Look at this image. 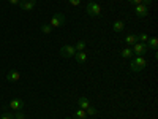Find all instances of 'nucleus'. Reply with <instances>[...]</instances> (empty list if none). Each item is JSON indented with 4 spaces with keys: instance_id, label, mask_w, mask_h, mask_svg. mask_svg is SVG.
Returning <instances> with one entry per match:
<instances>
[{
    "instance_id": "7",
    "label": "nucleus",
    "mask_w": 158,
    "mask_h": 119,
    "mask_svg": "<svg viewBox=\"0 0 158 119\" xmlns=\"http://www.w3.org/2000/svg\"><path fill=\"white\" fill-rule=\"evenodd\" d=\"M35 3H36V0H21L19 7H21V10H24V11H32V10L35 8Z\"/></svg>"
},
{
    "instance_id": "9",
    "label": "nucleus",
    "mask_w": 158,
    "mask_h": 119,
    "mask_svg": "<svg viewBox=\"0 0 158 119\" xmlns=\"http://www.w3.org/2000/svg\"><path fill=\"white\" fill-rule=\"evenodd\" d=\"M10 108L15 110V111H21V110L24 108V102H22L21 99H13V100L10 102Z\"/></svg>"
},
{
    "instance_id": "4",
    "label": "nucleus",
    "mask_w": 158,
    "mask_h": 119,
    "mask_svg": "<svg viewBox=\"0 0 158 119\" xmlns=\"http://www.w3.org/2000/svg\"><path fill=\"white\" fill-rule=\"evenodd\" d=\"M131 51H133V54H136V56H144L149 51V48H147L146 43L138 42V43H135L133 46H131Z\"/></svg>"
},
{
    "instance_id": "1",
    "label": "nucleus",
    "mask_w": 158,
    "mask_h": 119,
    "mask_svg": "<svg viewBox=\"0 0 158 119\" xmlns=\"http://www.w3.org/2000/svg\"><path fill=\"white\" fill-rule=\"evenodd\" d=\"M146 67H147V59L144 56H136L133 60L130 62V68H131V72H135V73L142 72Z\"/></svg>"
},
{
    "instance_id": "2",
    "label": "nucleus",
    "mask_w": 158,
    "mask_h": 119,
    "mask_svg": "<svg viewBox=\"0 0 158 119\" xmlns=\"http://www.w3.org/2000/svg\"><path fill=\"white\" fill-rule=\"evenodd\" d=\"M65 21H67V19H65L63 13H56V15L51 18L49 25H51L52 29H54V27H62V25H65Z\"/></svg>"
},
{
    "instance_id": "23",
    "label": "nucleus",
    "mask_w": 158,
    "mask_h": 119,
    "mask_svg": "<svg viewBox=\"0 0 158 119\" xmlns=\"http://www.w3.org/2000/svg\"><path fill=\"white\" fill-rule=\"evenodd\" d=\"M70 2V5H73V7H79L81 5V0H68Z\"/></svg>"
},
{
    "instance_id": "18",
    "label": "nucleus",
    "mask_w": 158,
    "mask_h": 119,
    "mask_svg": "<svg viewBox=\"0 0 158 119\" xmlns=\"http://www.w3.org/2000/svg\"><path fill=\"white\" fill-rule=\"evenodd\" d=\"M84 48H85V42H84V40H81V42H77V45L74 46L76 52H79V51H84Z\"/></svg>"
},
{
    "instance_id": "24",
    "label": "nucleus",
    "mask_w": 158,
    "mask_h": 119,
    "mask_svg": "<svg viewBox=\"0 0 158 119\" xmlns=\"http://www.w3.org/2000/svg\"><path fill=\"white\" fill-rule=\"evenodd\" d=\"M128 2H131L133 5H139V3H144V0H128Z\"/></svg>"
},
{
    "instance_id": "3",
    "label": "nucleus",
    "mask_w": 158,
    "mask_h": 119,
    "mask_svg": "<svg viewBox=\"0 0 158 119\" xmlns=\"http://www.w3.org/2000/svg\"><path fill=\"white\" fill-rule=\"evenodd\" d=\"M85 10H87V13L90 16H100L101 15V7L97 2H94V0H90V2L85 5Z\"/></svg>"
},
{
    "instance_id": "19",
    "label": "nucleus",
    "mask_w": 158,
    "mask_h": 119,
    "mask_svg": "<svg viewBox=\"0 0 158 119\" xmlns=\"http://www.w3.org/2000/svg\"><path fill=\"white\" fill-rule=\"evenodd\" d=\"M85 113H87V114H90V116H95V114H98V110H97L95 107H92V105H90V107L85 110Z\"/></svg>"
},
{
    "instance_id": "20",
    "label": "nucleus",
    "mask_w": 158,
    "mask_h": 119,
    "mask_svg": "<svg viewBox=\"0 0 158 119\" xmlns=\"http://www.w3.org/2000/svg\"><path fill=\"white\" fill-rule=\"evenodd\" d=\"M0 119H15V114H11L8 111H3L2 116H0Z\"/></svg>"
},
{
    "instance_id": "5",
    "label": "nucleus",
    "mask_w": 158,
    "mask_h": 119,
    "mask_svg": "<svg viewBox=\"0 0 158 119\" xmlns=\"http://www.w3.org/2000/svg\"><path fill=\"white\" fill-rule=\"evenodd\" d=\"M74 54H76V49H74V46H71V45H65V46L60 48V56L65 57V59L74 57Z\"/></svg>"
},
{
    "instance_id": "14",
    "label": "nucleus",
    "mask_w": 158,
    "mask_h": 119,
    "mask_svg": "<svg viewBox=\"0 0 158 119\" xmlns=\"http://www.w3.org/2000/svg\"><path fill=\"white\" fill-rule=\"evenodd\" d=\"M112 29H114V32H123V29H125V22L123 21H115L114 24H112Z\"/></svg>"
},
{
    "instance_id": "17",
    "label": "nucleus",
    "mask_w": 158,
    "mask_h": 119,
    "mask_svg": "<svg viewBox=\"0 0 158 119\" xmlns=\"http://www.w3.org/2000/svg\"><path fill=\"white\" fill-rule=\"evenodd\" d=\"M41 32L46 33V35H51V33H52V27H51L49 24H43V25H41Z\"/></svg>"
},
{
    "instance_id": "21",
    "label": "nucleus",
    "mask_w": 158,
    "mask_h": 119,
    "mask_svg": "<svg viewBox=\"0 0 158 119\" xmlns=\"http://www.w3.org/2000/svg\"><path fill=\"white\" fill-rule=\"evenodd\" d=\"M138 38L141 40V43H147V40H149V35L147 33H139Z\"/></svg>"
},
{
    "instance_id": "22",
    "label": "nucleus",
    "mask_w": 158,
    "mask_h": 119,
    "mask_svg": "<svg viewBox=\"0 0 158 119\" xmlns=\"http://www.w3.org/2000/svg\"><path fill=\"white\" fill-rule=\"evenodd\" d=\"M15 119H25V116H24L22 111H16L15 113Z\"/></svg>"
},
{
    "instance_id": "25",
    "label": "nucleus",
    "mask_w": 158,
    "mask_h": 119,
    "mask_svg": "<svg viewBox=\"0 0 158 119\" xmlns=\"http://www.w3.org/2000/svg\"><path fill=\"white\" fill-rule=\"evenodd\" d=\"M8 2H10V3H13V5H19L21 0H8Z\"/></svg>"
},
{
    "instance_id": "13",
    "label": "nucleus",
    "mask_w": 158,
    "mask_h": 119,
    "mask_svg": "<svg viewBox=\"0 0 158 119\" xmlns=\"http://www.w3.org/2000/svg\"><path fill=\"white\" fill-rule=\"evenodd\" d=\"M77 105H79V108H82V110H87L90 107V100L87 97H81L77 100Z\"/></svg>"
},
{
    "instance_id": "10",
    "label": "nucleus",
    "mask_w": 158,
    "mask_h": 119,
    "mask_svg": "<svg viewBox=\"0 0 158 119\" xmlns=\"http://www.w3.org/2000/svg\"><path fill=\"white\" fill-rule=\"evenodd\" d=\"M139 42V38H138V35H135V33H130V35H127L125 37V43L131 48V46H133L135 43H138Z\"/></svg>"
},
{
    "instance_id": "12",
    "label": "nucleus",
    "mask_w": 158,
    "mask_h": 119,
    "mask_svg": "<svg viewBox=\"0 0 158 119\" xmlns=\"http://www.w3.org/2000/svg\"><path fill=\"white\" fill-rule=\"evenodd\" d=\"M74 59H76L77 64H84L87 60V54H85L84 51H79V52H76V54H74Z\"/></svg>"
},
{
    "instance_id": "15",
    "label": "nucleus",
    "mask_w": 158,
    "mask_h": 119,
    "mask_svg": "<svg viewBox=\"0 0 158 119\" xmlns=\"http://www.w3.org/2000/svg\"><path fill=\"white\" fill-rule=\"evenodd\" d=\"M120 56H122L123 59H133V51H131L130 46H128V48H123V49L120 51Z\"/></svg>"
},
{
    "instance_id": "26",
    "label": "nucleus",
    "mask_w": 158,
    "mask_h": 119,
    "mask_svg": "<svg viewBox=\"0 0 158 119\" xmlns=\"http://www.w3.org/2000/svg\"><path fill=\"white\" fill-rule=\"evenodd\" d=\"M150 2H152V0H144V3H147V5H149Z\"/></svg>"
},
{
    "instance_id": "27",
    "label": "nucleus",
    "mask_w": 158,
    "mask_h": 119,
    "mask_svg": "<svg viewBox=\"0 0 158 119\" xmlns=\"http://www.w3.org/2000/svg\"><path fill=\"white\" fill-rule=\"evenodd\" d=\"M65 119H73V117H65Z\"/></svg>"
},
{
    "instance_id": "16",
    "label": "nucleus",
    "mask_w": 158,
    "mask_h": 119,
    "mask_svg": "<svg viewBox=\"0 0 158 119\" xmlns=\"http://www.w3.org/2000/svg\"><path fill=\"white\" fill-rule=\"evenodd\" d=\"M74 116H76V119H85L87 113H85V110H82V108H77V110L74 111Z\"/></svg>"
},
{
    "instance_id": "6",
    "label": "nucleus",
    "mask_w": 158,
    "mask_h": 119,
    "mask_svg": "<svg viewBox=\"0 0 158 119\" xmlns=\"http://www.w3.org/2000/svg\"><path fill=\"white\" fill-rule=\"evenodd\" d=\"M135 13H136V16H139V18H146L149 15V5L147 3L135 5Z\"/></svg>"
},
{
    "instance_id": "8",
    "label": "nucleus",
    "mask_w": 158,
    "mask_h": 119,
    "mask_svg": "<svg viewBox=\"0 0 158 119\" xmlns=\"http://www.w3.org/2000/svg\"><path fill=\"white\" fill-rule=\"evenodd\" d=\"M19 79H21V73L18 70H10L6 73V81H10V83H16Z\"/></svg>"
},
{
    "instance_id": "11",
    "label": "nucleus",
    "mask_w": 158,
    "mask_h": 119,
    "mask_svg": "<svg viewBox=\"0 0 158 119\" xmlns=\"http://www.w3.org/2000/svg\"><path fill=\"white\" fill-rule=\"evenodd\" d=\"M147 48L149 49H152V51H155L156 52V48H158V40H156V37H150L149 40H147Z\"/></svg>"
}]
</instances>
